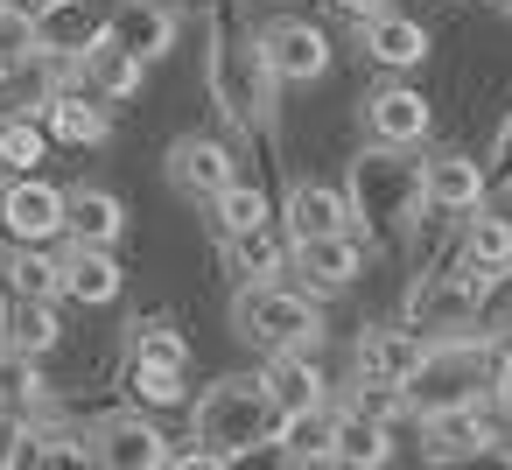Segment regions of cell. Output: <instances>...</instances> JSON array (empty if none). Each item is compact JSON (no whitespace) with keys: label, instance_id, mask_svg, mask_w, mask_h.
<instances>
[{"label":"cell","instance_id":"cell-22","mask_svg":"<svg viewBox=\"0 0 512 470\" xmlns=\"http://www.w3.org/2000/svg\"><path fill=\"white\" fill-rule=\"evenodd\" d=\"M127 288L120 274V246H64V295L85 309H113Z\"/></svg>","mask_w":512,"mask_h":470},{"label":"cell","instance_id":"cell-17","mask_svg":"<svg viewBox=\"0 0 512 470\" xmlns=\"http://www.w3.org/2000/svg\"><path fill=\"white\" fill-rule=\"evenodd\" d=\"M358 50H365V64H372V71L407 78V71H421V64H428V29H421L414 15L386 8V15H372V22H358Z\"/></svg>","mask_w":512,"mask_h":470},{"label":"cell","instance_id":"cell-15","mask_svg":"<svg viewBox=\"0 0 512 470\" xmlns=\"http://www.w3.org/2000/svg\"><path fill=\"white\" fill-rule=\"evenodd\" d=\"M36 113H43V127H50L57 148H106V141H113V106H106L99 92H85V85L43 92Z\"/></svg>","mask_w":512,"mask_h":470},{"label":"cell","instance_id":"cell-7","mask_svg":"<svg viewBox=\"0 0 512 470\" xmlns=\"http://www.w3.org/2000/svg\"><path fill=\"white\" fill-rule=\"evenodd\" d=\"M85 463L106 470H169V442L148 421V407H106L85 421Z\"/></svg>","mask_w":512,"mask_h":470},{"label":"cell","instance_id":"cell-34","mask_svg":"<svg viewBox=\"0 0 512 470\" xmlns=\"http://www.w3.org/2000/svg\"><path fill=\"white\" fill-rule=\"evenodd\" d=\"M218 232H232V225H253V218H274V197L260 190V183H246V176H232L225 190H218Z\"/></svg>","mask_w":512,"mask_h":470},{"label":"cell","instance_id":"cell-35","mask_svg":"<svg viewBox=\"0 0 512 470\" xmlns=\"http://www.w3.org/2000/svg\"><path fill=\"white\" fill-rule=\"evenodd\" d=\"M477 330H484V337H505V330H512V274H491V288H484V302H477Z\"/></svg>","mask_w":512,"mask_h":470},{"label":"cell","instance_id":"cell-6","mask_svg":"<svg viewBox=\"0 0 512 470\" xmlns=\"http://www.w3.org/2000/svg\"><path fill=\"white\" fill-rule=\"evenodd\" d=\"M232 330H239L246 344H260V351H295V344H316V337H323V302H316V288H295V281H281V274L239 281V295H232Z\"/></svg>","mask_w":512,"mask_h":470},{"label":"cell","instance_id":"cell-19","mask_svg":"<svg viewBox=\"0 0 512 470\" xmlns=\"http://www.w3.org/2000/svg\"><path fill=\"white\" fill-rule=\"evenodd\" d=\"M0 344L8 351H29V358H50L64 344V309L57 295H8L0 288Z\"/></svg>","mask_w":512,"mask_h":470},{"label":"cell","instance_id":"cell-39","mask_svg":"<svg viewBox=\"0 0 512 470\" xmlns=\"http://www.w3.org/2000/svg\"><path fill=\"white\" fill-rule=\"evenodd\" d=\"M29 64H36L29 50H15V43H0V85H15V78H22Z\"/></svg>","mask_w":512,"mask_h":470},{"label":"cell","instance_id":"cell-18","mask_svg":"<svg viewBox=\"0 0 512 470\" xmlns=\"http://www.w3.org/2000/svg\"><path fill=\"white\" fill-rule=\"evenodd\" d=\"M218 253H225L232 281H267V274H288L295 239H288V225H281V218H253V225L218 232Z\"/></svg>","mask_w":512,"mask_h":470},{"label":"cell","instance_id":"cell-41","mask_svg":"<svg viewBox=\"0 0 512 470\" xmlns=\"http://www.w3.org/2000/svg\"><path fill=\"white\" fill-rule=\"evenodd\" d=\"M0 183H8V162H0Z\"/></svg>","mask_w":512,"mask_h":470},{"label":"cell","instance_id":"cell-25","mask_svg":"<svg viewBox=\"0 0 512 470\" xmlns=\"http://www.w3.org/2000/svg\"><path fill=\"white\" fill-rule=\"evenodd\" d=\"M78 64H85V92H99L106 106H127L141 92V78H148V64L134 50H120L113 36H99L92 50H78Z\"/></svg>","mask_w":512,"mask_h":470},{"label":"cell","instance_id":"cell-20","mask_svg":"<svg viewBox=\"0 0 512 470\" xmlns=\"http://www.w3.org/2000/svg\"><path fill=\"white\" fill-rule=\"evenodd\" d=\"M127 239V197L85 183L64 190V246H120Z\"/></svg>","mask_w":512,"mask_h":470},{"label":"cell","instance_id":"cell-36","mask_svg":"<svg viewBox=\"0 0 512 470\" xmlns=\"http://www.w3.org/2000/svg\"><path fill=\"white\" fill-rule=\"evenodd\" d=\"M484 169H491V183H512V113L498 120V134H491V162H484Z\"/></svg>","mask_w":512,"mask_h":470},{"label":"cell","instance_id":"cell-13","mask_svg":"<svg viewBox=\"0 0 512 470\" xmlns=\"http://www.w3.org/2000/svg\"><path fill=\"white\" fill-rule=\"evenodd\" d=\"M421 358H428V337H421V330H407V323H372V330L358 337V351H351V379L400 393Z\"/></svg>","mask_w":512,"mask_h":470},{"label":"cell","instance_id":"cell-1","mask_svg":"<svg viewBox=\"0 0 512 470\" xmlns=\"http://www.w3.org/2000/svg\"><path fill=\"white\" fill-rule=\"evenodd\" d=\"M344 197H351V225L372 253H400L421 218H428V190H421V148H386V141H365L351 155V176H344Z\"/></svg>","mask_w":512,"mask_h":470},{"label":"cell","instance_id":"cell-16","mask_svg":"<svg viewBox=\"0 0 512 470\" xmlns=\"http://www.w3.org/2000/svg\"><path fill=\"white\" fill-rule=\"evenodd\" d=\"M162 169H169V183H176L183 197H197V204H218V190L239 176V155H232L218 134H183V141H169Z\"/></svg>","mask_w":512,"mask_h":470},{"label":"cell","instance_id":"cell-42","mask_svg":"<svg viewBox=\"0 0 512 470\" xmlns=\"http://www.w3.org/2000/svg\"><path fill=\"white\" fill-rule=\"evenodd\" d=\"M498 8H505V15H512V0H498Z\"/></svg>","mask_w":512,"mask_h":470},{"label":"cell","instance_id":"cell-21","mask_svg":"<svg viewBox=\"0 0 512 470\" xmlns=\"http://www.w3.org/2000/svg\"><path fill=\"white\" fill-rule=\"evenodd\" d=\"M106 36H113L120 50H134L141 64H162V57L176 50V8H169V0H120Z\"/></svg>","mask_w":512,"mask_h":470},{"label":"cell","instance_id":"cell-5","mask_svg":"<svg viewBox=\"0 0 512 470\" xmlns=\"http://www.w3.org/2000/svg\"><path fill=\"white\" fill-rule=\"evenodd\" d=\"M211 99L232 127H267L274 120V71L260 57V36L239 29V22H211Z\"/></svg>","mask_w":512,"mask_h":470},{"label":"cell","instance_id":"cell-23","mask_svg":"<svg viewBox=\"0 0 512 470\" xmlns=\"http://www.w3.org/2000/svg\"><path fill=\"white\" fill-rule=\"evenodd\" d=\"M260 379H267V393H274V407H281V414L330 400V379H323V365H316V344H295V351H267Z\"/></svg>","mask_w":512,"mask_h":470},{"label":"cell","instance_id":"cell-4","mask_svg":"<svg viewBox=\"0 0 512 470\" xmlns=\"http://www.w3.org/2000/svg\"><path fill=\"white\" fill-rule=\"evenodd\" d=\"M491 365H498V337H484V330L428 337V358H421V365H414V379L400 386L407 421H414V414H435V407L491 400Z\"/></svg>","mask_w":512,"mask_h":470},{"label":"cell","instance_id":"cell-33","mask_svg":"<svg viewBox=\"0 0 512 470\" xmlns=\"http://www.w3.org/2000/svg\"><path fill=\"white\" fill-rule=\"evenodd\" d=\"M127 358L190 365V337H183V323H176L169 309H148V316H134V330H127Z\"/></svg>","mask_w":512,"mask_h":470},{"label":"cell","instance_id":"cell-27","mask_svg":"<svg viewBox=\"0 0 512 470\" xmlns=\"http://www.w3.org/2000/svg\"><path fill=\"white\" fill-rule=\"evenodd\" d=\"M288 239H316V232H344L351 225V197L337 183H295L288 190Z\"/></svg>","mask_w":512,"mask_h":470},{"label":"cell","instance_id":"cell-30","mask_svg":"<svg viewBox=\"0 0 512 470\" xmlns=\"http://www.w3.org/2000/svg\"><path fill=\"white\" fill-rule=\"evenodd\" d=\"M43 407H50L43 358H29V351H8V344H0V414L29 421V414H43Z\"/></svg>","mask_w":512,"mask_h":470},{"label":"cell","instance_id":"cell-8","mask_svg":"<svg viewBox=\"0 0 512 470\" xmlns=\"http://www.w3.org/2000/svg\"><path fill=\"white\" fill-rule=\"evenodd\" d=\"M260 36V57L274 71V85H316L330 71V36L309 22V15H274L253 29Z\"/></svg>","mask_w":512,"mask_h":470},{"label":"cell","instance_id":"cell-32","mask_svg":"<svg viewBox=\"0 0 512 470\" xmlns=\"http://www.w3.org/2000/svg\"><path fill=\"white\" fill-rule=\"evenodd\" d=\"M127 393L134 407H183L190 400V365H162V358H127Z\"/></svg>","mask_w":512,"mask_h":470},{"label":"cell","instance_id":"cell-2","mask_svg":"<svg viewBox=\"0 0 512 470\" xmlns=\"http://www.w3.org/2000/svg\"><path fill=\"white\" fill-rule=\"evenodd\" d=\"M274 421H281V407H274L267 379H260V372H225L218 386L197 393V407H190V442H204V449H218L225 463H239V456H253V449L274 442Z\"/></svg>","mask_w":512,"mask_h":470},{"label":"cell","instance_id":"cell-11","mask_svg":"<svg viewBox=\"0 0 512 470\" xmlns=\"http://www.w3.org/2000/svg\"><path fill=\"white\" fill-rule=\"evenodd\" d=\"M421 190L435 218H470L491 197V169L463 148H421Z\"/></svg>","mask_w":512,"mask_h":470},{"label":"cell","instance_id":"cell-12","mask_svg":"<svg viewBox=\"0 0 512 470\" xmlns=\"http://www.w3.org/2000/svg\"><path fill=\"white\" fill-rule=\"evenodd\" d=\"M295 274L316 288V295H337V288H358L365 281V260H372V246L358 239V225H344V232H316V239H295Z\"/></svg>","mask_w":512,"mask_h":470},{"label":"cell","instance_id":"cell-26","mask_svg":"<svg viewBox=\"0 0 512 470\" xmlns=\"http://www.w3.org/2000/svg\"><path fill=\"white\" fill-rule=\"evenodd\" d=\"M393 456V428L365 407H337V435H330V463L344 470H379Z\"/></svg>","mask_w":512,"mask_h":470},{"label":"cell","instance_id":"cell-40","mask_svg":"<svg viewBox=\"0 0 512 470\" xmlns=\"http://www.w3.org/2000/svg\"><path fill=\"white\" fill-rule=\"evenodd\" d=\"M498 190H505V204H512V183H498Z\"/></svg>","mask_w":512,"mask_h":470},{"label":"cell","instance_id":"cell-14","mask_svg":"<svg viewBox=\"0 0 512 470\" xmlns=\"http://www.w3.org/2000/svg\"><path fill=\"white\" fill-rule=\"evenodd\" d=\"M358 120H365V141H386V148H428V120H435V113H428V99H421L414 85L386 78V85L365 92Z\"/></svg>","mask_w":512,"mask_h":470},{"label":"cell","instance_id":"cell-28","mask_svg":"<svg viewBox=\"0 0 512 470\" xmlns=\"http://www.w3.org/2000/svg\"><path fill=\"white\" fill-rule=\"evenodd\" d=\"M456 246L484 267V274H512V204L505 211H491V197L456 225Z\"/></svg>","mask_w":512,"mask_h":470},{"label":"cell","instance_id":"cell-38","mask_svg":"<svg viewBox=\"0 0 512 470\" xmlns=\"http://www.w3.org/2000/svg\"><path fill=\"white\" fill-rule=\"evenodd\" d=\"M323 8H330V15H344V22L358 29V22H372V15H386V8H400V0H323Z\"/></svg>","mask_w":512,"mask_h":470},{"label":"cell","instance_id":"cell-29","mask_svg":"<svg viewBox=\"0 0 512 470\" xmlns=\"http://www.w3.org/2000/svg\"><path fill=\"white\" fill-rule=\"evenodd\" d=\"M0 288L8 295H57L64 302V253L50 246H0Z\"/></svg>","mask_w":512,"mask_h":470},{"label":"cell","instance_id":"cell-37","mask_svg":"<svg viewBox=\"0 0 512 470\" xmlns=\"http://www.w3.org/2000/svg\"><path fill=\"white\" fill-rule=\"evenodd\" d=\"M491 400L512 414V330L498 337V365H491Z\"/></svg>","mask_w":512,"mask_h":470},{"label":"cell","instance_id":"cell-31","mask_svg":"<svg viewBox=\"0 0 512 470\" xmlns=\"http://www.w3.org/2000/svg\"><path fill=\"white\" fill-rule=\"evenodd\" d=\"M50 127H43V113L36 106H22V113H8L0 120V162H8V176H36L43 162H50Z\"/></svg>","mask_w":512,"mask_h":470},{"label":"cell","instance_id":"cell-3","mask_svg":"<svg viewBox=\"0 0 512 470\" xmlns=\"http://www.w3.org/2000/svg\"><path fill=\"white\" fill-rule=\"evenodd\" d=\"M491 274L449 239L414 281H407V302H400V323L421 330V337H456V330H477V302H484Z\"/></svg>","mask_w":512,"mask_h":470},{"label":"cell","instance_id":"cell-24","mask_svg":"<svg viewBox=\"0 0 512 470\" xmlns=\"http://www.w3.org/2000/svg\"><path fill=\"white\" fill-rule=\"evenodd\" d=\"M330 435H337V407H330V400H316V407L281 414L267 449H274L281 463H330Z\"/></svg>","mask_w":512,"mask_h":470},{"label":"cell","instance_id":"cell-10","mask_svg":"<svg viewBox=\"0 0 512 470\" xmlns=\"http://www.w3.org/2000/svg\"><path fill=\"white\" fill-rule=\"evenodd\" d=\"M0 239L57 246L64 239V190L43 183V176H8V183H0Z\"/></svg>","mask_w":512,"mask_h":470},{"label":"cell","instance_id":"cell-9","mask_svg":"<svg viewBox=\"0 0 512 470\" xmlns=\"http://www.w3.org/2000/svg\"><path fill=\"white\" fill-rule=\"evenodd\" d=\"M414 428H421V463H477V456H491V442H498V421H491L484 400L414 414Z\"/></svg>","mask_w":512,"mask_h":470}]
</instances>
